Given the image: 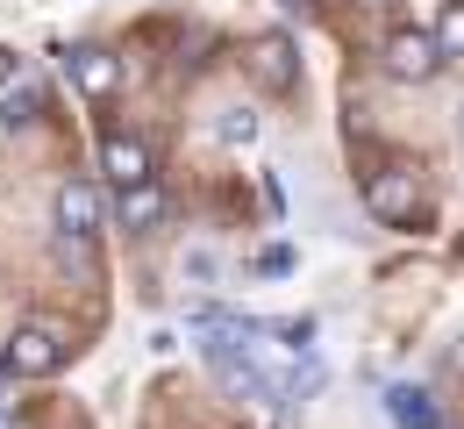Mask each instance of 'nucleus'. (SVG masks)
<instances>
[{
  "label": "nucleus",
  "mask_w": 464,
  "mask_h": 429,
  "mask_svg": "<svg viewBox=\"0 0 464 429\" xmlns=\"http://www.w3.org/2000/svg\"><path fill=\"white\" fill-rule=\"evenodd\" d=\"M0 429H14V408H7V401H0Z\"/></svg>",
  "instance_id": "16"
},
{
  "label": "nucleus",
  "mask_w": 464,
  "mask_h": 429,
  "mask_svg": "<svg viewBox=\"0 0 464 429\" xmlns=\"http://www.w3.org/2000/svg\"><path fill=\"white\" fill-rule=\"evenodd\" d=\"M458 258H464V237H458Z\"/></svg>",
  "instance_id": "18"
},
{
  "label": "nucleus",
  "mask_w": 464,
  "mask_h": 429,
  "mask_svg": "<svg viewBox=\"0 0 464 429\" xmlns=\"http://www.w3.org/2000/svg\"><path fill=\"white\" fill-rule=\"evenodd\" d=\"M44 115V86L29 79V72H14L7 86H0V129H29Z\"/></svg>",
  "instance_id": "8"
},
{
  "label": "nucleus",
  "mask_w": 464,
  "mask_h": 429,
  "mask_svg": "<svg viewBox=\"0 0 464 429\" xmlns=\"http://www.w3.org/2000/svg\"><path fill=\"white\" fill-rule=\"evenodd\" d=\"M64 72H72V86H79L86 101H108L121 86V58L101 51V44H72V51H64Z\"/></svg>",
  "instance_id": "5"
},
{
  "label": "nucleus",
  "mask_w": 464,
  "mask_h": 429,
  "mask_svg": "<svg viewBox=\"0 0 464 429\" xmlns=\"http://www.w3.org/2000/svg\"><path fill=\"white\" fill-rule=\"evenodd\" d=\"M386 415H393V429H443L436 401L421 386H386Z\"/></svg>",
  "instance_id": "9"
},
{
  "label": "nucleus",
  "mask_w": 464,
  "mask_h": 429,
  "mask_svg": "<svg viewBox=\"0 0 464 429\" xmlns=\"http://www.w3.org/2000/svg\"><path fill=\"white\" fill-rule=\"evenodd\" d=\"M357 7H393V0H357Z\"/></svg>",
  "instance_id": "17"
},
{
  "label": "nucleus",
  "mask_w": 464,
  "mask_h": 429,
  "mask_svg": "<svg viewBox=\"0 0 464 429\" xmlns=\"http://www.w3.org/2000/svg\"><path fill=\"white\" fill-rule=\"evenodd\" d=\"M364 208L386 222V229H401L421 215V193H414V172H372L364 180Z\"/></svg>",
  "instance_id": "4"
},
{
  "label": "nucleus",
  "mask_w": 464,
  "mask_h": 429,
  "mask_svg": "<svg viewBox=\"0 0 464 429\" xmlns=\"http://www.w3.org/2000/svg\"><path fill=\"white\" fill-rule=\"evenodd\" d=\"M115 215H121V229H158L165 222V186L150 180V186H129L115 200Z\"/></svg>",
  "instance_id": "10"
},
{
  "label": "nucleus",
  "mask_w": 464,
  "mask_h": 429,
  "mask_svg": "<svg viewBox=\"0 0 464 429\" xmlns=\"http://www.w3.org/2000/svg\"><path fill=\"white\" fill-rule=\"evenodd\" d=\"M215 136H222V143H257V115H250V108H222Z\"/></svg>",
  "instance_id": "13"
},
{
  "label": "nucleus",
  "mask_w": 464,
  "mask_h": 429,
  "mask_svg": "<svg viewBox=\"0 0 464 429\" xmlns=\"http://www.w3.org/2000/svg\"><path fill=\"white\" fill-rule=\"evenodd\" d=\"M51 208H58L64 237H93V229H101V186H93V180H64Z\"/></svg>",
  "instance_id": "6"
},
{
  "label": "nucleus",
  "mask_w": 464,
  "mask_h": 429,
  "mask_svg": "<svg viewBox=\"0 0 464 429\" xmlns=\"http://www.w3.org/2000/svg\"><path fill=\"white\" fill-rule=\"evenodd\" d=\"M243 72H250L265 93H293V86H300V51H293V36H286V29H265V36H250Z\"/></svg>",
  "instance_id": "2"
},
{
  "label": "nucleus",
  "mask_w": 464,
  "mask_h": 429,
  "mask_svg": "<svg viewBox=\"0 0 464 429\" xmlns=\"http://www.w3.org/2000/svg\"><path fill=\"white\" fill-rule=\"evenodd\" d=\"M7 79H14V51H0V86H7Z\"/></svg>",
  "instance_id": "15"
},
{
  "label": "nucleus",
  "mask_w": 464,
  "mask_h": 429,
  "mask_svg": "<svg viewBox=\"0 0 464 429\" xmlns=\"http://www.w3.org/2000/svg\"><path fill=\"white\" fill-rule=\"evenodd\" d=\"M0 358H7V372H22V379H51V372L72 358V336H64L58 322H22Z\"/></svg>",
  "instance_id": "1"
},
{
  "label": "nucleus",
  "mask_w": 464,
  "mask_h": 429,
  "mask_svg": "<svg viewBox=\"0 0 464 429\" xmlns=\"http://www.w3.org/2000/svg\"><path fill=\"white\" fill-rule=\"evenodd\" d=\"M443 44H436V29H393V36H386V72H393V79H414V86H421V79H436V72H443Z\"/></svg>",
  "instance_id": "3"
},
{
  "label": "nucleus",
  "mask_w": 464,
  "mask_h": 429,
  "mask_svg": "<svg viewBox=\"0 0 464 429\" xmlns=\"http://www.w3.org/2000/svg\"><path fill=\"white\" fill-rule=\"evenodd\" d=\"M0 372H7V358H0Z\"/></svg>",
  "instance_id": "19"
},
{
  "label": "nucleus",
  "mask_w": 464,
  "mask_h": 429,
  "mask_svg": "<svg viewBox=\"0 0 464 429\" xmlns=\"http://www.w3.org/2000/svg\"><path fill=\"white\" fill-rule=\"evenodd\" d=\"M101 165H108V180L129 193V186H150V143L143 136H108L101 143Z\"/></svg>",
  "instance_id": "7"
},
{
  "label": "nucleus",
  "mask_w": 464,
  "mask_h": 429,
  "mask_svg": "<svg viewBox=\"0 0 464 429\" xmlns=\"http://www.w3.org/2000/svg\"><path fill=\"white\" fill-rule=\"evenodd\" d=\"M51 258H58V272H79V279H101V258H93V237H51Z\"/></svg>",
  "instance_id": "11"
},
{
  "label": "nucleus",
  "mask_w": 464,
  "mask_h": 429,
  "mask_svg": "<svg viewBox=\"0 0 464 429\" xmlns=\"http://www.w3.org/2000/svg\"><path fill=\"white\" fill-rule=\"evenodd\" d=\"M279 336H286L293 351H307V344H314V322H307V315H300V322H279Z\"/></svg>",
  "instance_id": "14"
},
{
  "label": "nucleus",
  "mask_w": 464,
  "mask_h": 429,
  "mask_svg": "<svg viewBox=\"0 0 464 429\" xmlns=\"http://www.w3.org/2000/svg\"><path fill=\"white\" fill-rule=\"evenodd\" d=\"M436 44H443V58H464V0H443V15H436Z\"/></svg>",
  "instance_id": "12"
}]
</instances>
